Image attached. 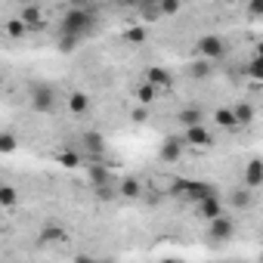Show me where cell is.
Here are the masks:
<instances>
[{
    "label": "cell",
    "instance_id": "obj_20",
    "mask_svg": "<svg viewBox=\"0 0 263 263\" xmlns=\"http://www.w3.org/2000/svg\"><path fill=\"white\" fill-rule=\"evenodd\" d=\"M0 152H16V137L13 134H4V137H0Z\"/></svg>",
    "mask_w": 263,
    "mask_h": 263
},
{
    "label": "cell",
    "instance_id": "obj_3",
    "mask_svg": "<svg viewBox=\"0 0 263 263\" xmlns=\"http://www.w3.org/2000/svg\"><path fill=\"white\" fill-rule=\"evenodd\" d=\"M31 108L34 111H53L56 108V90L50 84H34L31 87Z\"/></svg>",
    "mask_w": 263,
    "mask_h": 263
},
{
    "label": "cell",
    "instance_id": "obj_4",
    "mask_svg": "<svg viewBox=\"0 0 263 263\" xmlns=\"http://www.w3.org/2000/svg\"><path fill=\"white\" fill-rule=\"evenodd\" d=\"M208 235L214 238V241H229L232 235H235V220L232 217H217L214 223H208Z\"/></svg>",
    "mask_w": 263,
    "mask_h": 263
},
{
    "label": "cell",
    "instance_id": "obj_25",
    "mask_svg": "<svg viewBox=\"0 0 263 263\" xmlns=\"http://www.w3.org/2000/svg\"><path fill=\"white\" fill-rule=\"evenodd\" d=\"M146 37V25H140V28H130L127 31V41H143Z\"/></svg>",
    "mask_w": 263,
    "mask_h": 263
},
{
    "label": "cell",
    "instance_id": "obj_19",
    "mask_svg": "<svg viewBox=\"0 0 263 263\" xmlns=\"http://www.w3.org/2000/svg\"><path fill=\"white\" fill-rule=\"evenodd\" d=\"M137 96H140V102H146V105H149V102L158 96V90H155L152 84H146V87H140V93H137Z\"/></svg>",
    "mask_w": 263,
    "mask_h": 263
},
{
    "label": "cell",
    "instance_id": "obj_17",
    "mask_svg": "<svg viewBox=\"0 0 263 263\" xmlns=\"http://www.w3.org/2000/svg\"><path fill=\"white\" fill-rule=\"evenodd\" d=\"M140 16H143L146 22H158L164 13H161V7H140Z\"/></svg>",
    "mask_w": 263,
    "mask_h": 263
},
{
    "label": "cell",
    "instance_id": "obj_27",
    "mask_svg": "<svg viewBox=\"0 0 263 263\" xmlns=\"http://www.w3.org/2000/svg\"><path fill=\"white\" fill-rule=\"evenodd\" d=\"M248 13H251V16H263V0H257V4H248Z\"/></svg>",
    "mask_w": 263,
    "mask_h": 263
},
{
    "label": "cell",
    "instance_id": "obj_14",
    "mask_svg": "<svg viewBox=\"0 0 263 263\" xmlns=\"http://www.w3.org/2000/svg\"><path fill=\"white\" fill-rule=\"evenodd\" d=\"M235 118H238V124H241V127H248V124L254 121V108L241 102V105H235Z\"/></svg>",
    "mask_w": 263,
    "mask_h": 263
},
{
    "label": "cell",
    "instance_id": "obj_24",
    "mask_svg": "<svg viewBox=\"0 0 263 263\" xmlns=\"http://www.w3.org/2000/svg\"><path fill=\"white\" fill-rule=\"evenodd\" d=\"M59 161H62L65 167H78V164H81V158H78V155H71V152H62V155H59Z\"/></svg>",
    "mask_w": 263,
    "mask_h": 263
},
{
    "label": "cell",
    "instance_id": "obj_16",
    "mask_svg": "<svg viewBox=\"0 0 263 263\" xmlns=\"http://www.w3.org/2000/svg\"><path fill=\"white\" fill-rule=\"evenodd\" d=\"M248 74L257 78V81H263V56H254V59L248 62Z\"/></svg>",
    "mask_w": 263,
    "mask_h": 263
},
{
    "label": "cell",
    "instance_id": "obj_23",
    "mask_svg": "<svg viewBox=\"0 0 263 263\" xmlns=\"http://www.w3.org/2000/svg\"><path fill=\"white\" fill-rule=\"evenodd\" d=\"M232 204H238V208H245V204H251V195H248L245 189H238V192H232Z\"/></svg>",
    "mask_w": 263,
    "mask_h": 263
},
{
    "label": "cell",
    "instance_id": "obj_15",
    "mask_svg": "<svg viewBox=\"0 0 263 263\" xmlns=\"http://www.w3.org/2000/svg\"><path fill=\"white\" fill-rule=\"evenodd\" d=\"M0 201H4V208H13L19 201V192L13 186H4V189H0Z\"/></svg>",
    "mask_w": 263,
    "mask_h": 263
},
{
    "label": "cell",
    "instance_id": "obj_8",
    "mask_svg": "<svg viewBox=\"0 0 263 263\" xmlns=\"http://www.w3.org/2000/svg\"><path fill=\"white\" fill-rule=\"evenodd\" d=\"M214 124H220L223 130H229V134H238V130H241V124H238V118H235V108H217Z\"/></svg>",
    "mask_w": 263,
    "mask_h": 263
},
{
    "label": "cell",
    "instance_id": "obj_21",
    "mask_svg": "<svg viewBox=\"0 0 263 263\" xmlns=\"http://www.w3.org/2000/svg\"><path fill=\"white\" fill-rule=\"evenodd\" d=\"M192 71H195V78H211V62H208V59H201V62H195V65H192Z\"/></svg>",
    "mask_w": 263,
    "mask_h": 263
},
{
    "label": "cell",
    "instance_id": "obj_9",
    "mask_svg": "<svg viewBox=\"0 0 263 263\" xmlns=\"http://www.w3.org/2000/svg\"><path fill=\"white\" fill-rule=\"evenodd\" d=\"M177 124H183V130H189V127L204 124V115H201V108H183V111L177 115Z\"/></svg>",
    "mask_w": 263,
    "mask_h": 263
},
{
    "label": "cell",
    "instance_id": "obj_6",
    "mask_svg": "<svg viewBox=\"0 0 263 263\" xmlns=\"http://www.w3.org/2000/svg\"><path fill=\"white\" fill-rule=\"evenodd\" d=\"M195 214H198V217H204L208 223H214L217 217H223V198H208V201L195 204Z\"/></svg>",
    "mask_w": 263,
    "mask_h": 263
},
{
    "label": "cell",
    "instance_id": "obj_26",
    "mask_svg": "<svg viewBox=\"0 0 263 263\" xmlns=\"http://www.w3.org/2000/svg\"><path fill=\"white\" fill-rule=\"evenodd\" d=\"M161 13L164 16H174V13H180V4L174 0V4H161Z\"/></svg>",
    "mask_w": 263,
    "mask_h": 263
},
{
    "label": "cell",
    "instance_id": "obj_2",
    "mask_svg": "<svg viewBox=\"0 0 263 263\" xmlns=\"http://www.w3.org/2000/svg\"><path fill=\"white\" fill-rule=\"evenodd\" d=\"M226 50H229V44H226V37H220V34H204V37L195 41V56H198V59H208V62L223 59Z\"/></svg>",
    "mask_w": 263,
    "mask_h": 263
},
{
    "label": "cell",
    "instance_id": "obj_12",
    "mask_svg": "<svg viewBox=\"0 0 263 263\" xmlns=\"http://www.w3.org/2000/svg\"><path fill=\"white\" fill-rule=\"evenodd\" d=\"M118 192H121L124 198H140V195H143V186H140V180H134V177H124L121 186H118Z\"/></svg>",
    "mask_w": 263,
    "mask_h": 263
},
{
    "label": "cell",
    "instance_id": "obj_18",
    "mask_svg": "<svg viewBox=\"0 0 263 263\" xmlns=\"http://www.w3.org/2000/svg\"><path fill=\"white\" fill-rule=\"evenodd\" d=\"M25 28H28V25H25L22 19H13V22H7V34H10V37H22V34H25Z\"/></svg>",
    "mask_w": 263,
    "mask_h": 263
},
{
    "label": "cell",
    "instance_id": "obj_30",
    "mask_svg": "<svg viewBox=\"0 0 263 263\" xmlns=\"http://www.w3.org/2000/svg\"><path fill=\"white\" fill-rule=\"evenodd\" d=\"M161 263H183V260H177V257H167V260H161Z\"/></svg>",
    "mask_w": 263,
    "mask_h": 263
},
{
    "label": "cell",
    "instance_id": "obj_10",
    "mask_svg": "<svg viewBox=\"0 0 263 263\" xmlns=\"http://www.w3.org/2000/svg\"><path fill=\"white\" fill-rule=\"evenodd\" d=\"M183 140H164L161 146V161H180L183 158Z\"/></svg>",
    "mask_w": 263,
    "mask_h": 263
},
{
    "label": "cell",
    "instance_id": "obj_32",
    "mask_svg": "<svg viewBox=\"0 0 263 263\" xmlns=\"http://www.w3.org/2000/svg\"><path fill=\"white\" fill-rule=\"evenodd\" d=\"M99 263H115V260H99Z\"/></svg>",
    "mask_w": 263,
    "mask_h": 263
},
{
    "label": "cell",
    "instance_id": "obj_31",
    "mask_svg": "<svg viewBox=\"0 0 263 263\" xmlns=\"http://www.w3.org/2000/svg\"><path fill=\"white\" fill-rule=\"evenodd\" d=\"M257 56H263V41H260V44H257Z\"/></svg>",
    "mask_w": 263,
    "mask_h": 263
},
{
    "label": "cell",
    "instance_id": "obj_29",
    "mask_svg": "<svg viewBox=\"0 0 263 263\" xmlns=\"http://www.w3.org/2000/svg\"><path fill=\"white\" fill-rule=\"evenodd\" d=\"M71 263H99V260H96V257H90V254H78Z\"/></svg>",
    "mask_w": 263,
    "mask_h": 263
},
{
    "label": "cell",
    "instance_id": "obj_22",
    "mask_svg": "<svg viewBox=\"0 0 263 263\" xmlns=\"http://www.w3.org/2000/svg\"><path fill=\"white\" fill-rule=\"evenodd\" d=\"M84 143L90 146V152H102V137H99V134H87Z\"/></svg>",
    "mask_w": 263,
    "mask_h": 263
},
{
    "label": "cell",
    "instance_id": "obj_28",
    "mask_svg": "<svg viewBox=\"0 0 263 263\" xmlns=\"http://www.w3.org/2000/svg\"><path fill=\"white\" fill-rule=\"evenodd\" d=\"M96 195H99V201H111V189H108V186H99Z\"/></svg>",
    "mask_w": 263,
    "mask_h": 263
},
{
    "label": "cell",
    "instance_id": "obj_1",
    "mask_svg": "<svg viewBox=\"0 0 263 263\" xmlns=\"http://www.w3.org/2000/svg\"><path fill=\"white\" fill-rule=\"evenodd\" d=\"M90 25H93V7H74V10L65 13V19L59 25V34L62 37H81Z\"/></svg>",
    "mask_w": 263,
    "mask_h": 263
},
{
    "label": "cell",
    "instance_id": "obj_7",
    "mask_svg": "<svg viewBox=\"0 0 263 263\" xmlns=\"http://www.w3.org/2000/svg\"><path fill=\"white\" fill-rule=\"evenodd\" d=\"M245 186L254 189V186H263V161L260 158H251L245 164Z\"/></svg>",
    "mask_w": 263,
    "mask_h": 263
},
{
    "label": "cell",
    "instance_id": "obj_11",
    "mask_svg": "<svg viewBox=\"0 0 263 263\" xmlns=\"http://www.w3.org/2000/svg\"><path fill=\"white\" fill-rule=\"evenodd\" d=\"M146 74H149V84H152L155 90H167V87L174 84V78H171V74H167L164 68H149Z\"/></svg>",
    "mask_w": 263,
    "mask_h": 263
},
{
    "label": "cell",
    "instance_id": "obj_5",
    "mask_svg": "<svg viewBox=\"0 0 263 263\" xmlns=\"http://www.w3.org/2000/svg\"><path fill=\"white\" fill-rule=\"evenodd\" d=\"M183 143H186L189 149H204V146H211V130H208L204 124L189 127L186 134H183Z\"/></svg>",
    "mask_w": 263,
    "mask_h": 263
},
{
    "label": "cell",
    "instance_id": "obj_13",
    "mask_svg": "<svg viewBox=\"0 0 263 263\" xmlns=\"http://www.w3.org/2000/svg\"><path fill=\"white\" fill-rule=\"evenodd\" d=\"M68 108H71V115H84V111L90 108L87 93H71V96H68Z\"/></svg>",
    "mask_w": 263,
    "mask_h": 263
}]
</instances>
